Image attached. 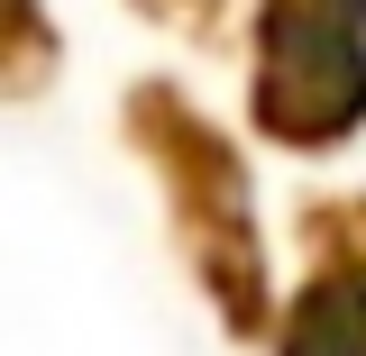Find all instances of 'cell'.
Returning <instances> with one entry per match:
<instances>
[{"label": "cell", "instance_id": "1", "mask_svg": "<svg viewBox=\"0 0 366 356\" xmlns=\"http://www.w3.org/2000/svg\"><path fill=\"white\" fill-rule=\"evenodd\" d=\"M366 110V0H284L266 28V119L339 137Z\"/></svg>", "mask_w": 366, "mask_h": 356}, {"label": "cell", "instance_id": "2", "mask_svg": "<svg viewBox=\"0 0 366 356\" xmlns=\"http://www.w3.org/2000/svg\"><path fill=\"white\" fill-rule=\"evenodd\" d=\"M284 356H366V293L357 283H320L312 302L293 311Z\"/></svg>", "mask_w": 366, "mask_h": 356}]
</instances>
